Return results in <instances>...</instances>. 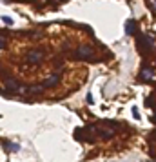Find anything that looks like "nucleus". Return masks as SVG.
<instances>
[{
  "label": "nucleus",
  "mask_w": 156,
  "mask_h": 162,
  "mask_svg": "<svg viewBox=\"0 0 156 162\" xmlns=\"http://www.w3.org/2000/svg\"><path fill=\"white\" fill-rule=\"evenodd\" d=\"M42 56H44V53H42V51L33 49V51H29V53H27V62H31V64H38V62L42 60Z\"/></svg>",
  "instance_id": "f257e3e1"
},
{
  "label": "nucleus",
  "mask_w": 156,
  "mask_h": 162,
  "mask_svg": "<svg viewBox=\"0 0 156 162\" xmlns=\"http://www.w3.org/2000/svg\"><path fill=\"white\" fill-rule=\"evenodd\" d=\"M140 44H142V49H149V47H153V46H154V40H153V38H151V37H142V38H140Z\"/></svg>",
  "instance_id": "f03ea898"
},
{
  "label": "nucleus",
  "mask_w": 156,
  "mask_h": 162,
  "mask_svg": "<svg viewBox=\"0 0 156 162\" xmlns=\"http://www.w3.org/2000/svg\"><path fill=\"white\" fill-rule=\"evenodd\" d=\"M76 55H78L80 58H89V56H91V47H87V46H82V47H78Z\"/></svg>",
  "instance_id": "7ed1b4c3"
},
{
  "label": "nucleus",
  "mask_w": 156,
  "mask_h": 162,
  "mask_svg": "<svg viewBox=\"0 0 156 162\" xmlns=\"http://www.w3.org/2000/svg\"><path fill=\"white\" fill-rule=\"evenodd\" d=\"M98 131L102 133L104 139H111V137L115 135V130H107V128H98Z\"/></svg>",
  "instance_id": "20e7f679"
},
{
  "label": "nucleus",
  "mask_w": 156,
  "mask_h": 162,
  "mask_svg": "<svg viewBox=\"0 0 156 162\" xmlns=\"http://www.w3.org/2000/svg\"><path fill=\"white\" fill-rule=\"evenodd\" d=\"M56 82H58V76H56V75H53V76H49V78H47V80L44 82V86H45V87H49V86H54Z\"/></svg>",
  "instance_id": "39448f33"
},
{
  "label": "nucleus",
  "mask_w": 156,
  "mask_h": 162,
  "mask_svg": "<svg viewBox=\"0 0 156 162\" xmlns=\"http://www.w3.org/2000/svg\"><path fill=\"white\" fill-rule=\"evenodd\" d=\"M125 33H127V35H133V33H135V22L133 20H129L125 24Z\"/></svg>",
  "instance_id": "423d86ee"
},
{
  "label": "nucleus",
  "mask_w": 156,
  "mask_h": 162,
  "mask_svg": "<svg viewBox=\"0 0 156 162\" xmlns=\"http://www.w3.org/2000/svg\"><path fill=\"white\" fill-rule=\"evenodd\" d=\"M153 78V71L151 69H144L142 71V80H151Z\"/></svg>",
  "instance_id": "0eeeda50"
},
{
  "label": "nucleus",
  "mask_w": 156,
  "mask_h": 162,
  "mask_svg": "<svg viewBox=\"0 0 156 162\" xmlns=\"http://www.w3.org/2000/svg\"><path fill=\"white\" fill-rule=\"evenodd\" d=\"M6 86L9 87V89H18V84H17L15 80H7V82H6Z\"/></svg>",
  "instance_id": "6e6552de"
},
{
  "label": "nucleus",
  "mask_w": 156,
  "mask_h": 162,
  "mask_svg": "<svg viewBox=\"0 0 156 162\" xmlns=\"http://www.w3.org/2000/svg\"><path fill=\"white\" fill-rule=\"evenodd\" d=\"M44 87H45V86H31V87H29V91H31V93H40Z\"/></svg>",
  "instance_id": "1a4fd4ad"
},
{
  "label": "nucleus",
  "mask_w": 156,
  "mask_h": 162,
  "mask_svg": "<svg viewBox=\"0 0 156 162\" xmlns=\"http://www.w3.org/2000/svg\"><path fill=\"white\" fill-rule=\"evenodd\" d=\"M2 22H4V24H7V26H11V24H13V18L7 17V15H4V17H2Z\"/></svg>",
  "instance_id": "9d476101"
},
{
  "label": "nucleus",
  "mask_w": 156,
  "mask_h": 162,
  "mask_svg": "<svg viewBox=\"0 0 156 162\" xmlns=\"http://www.w3.org/2000/svg\"><path fill=\"white\" fill-rule=\"evenodd\" d=\"M0 46H2V49H6V37L2 35V38H0Z\"/></svg>",
  "instance_id": "9b49d317"
},
{
  "label": "nucleus",
  "mask_w": 156,
  "mask_h": 162,
  "mask_svg": "<svg viewBox=\"0 0 156 162\" xmlns=\"http://www.w3.org/2000/svg\"><path fill=\"white\" fill-rule=\"evenodd\" d=\"M133 115H135L136 119H140V113H138V109L136 108H133Z\"/></svg>",
  "instance_id": "f8f14e48"
}]
</instances>
